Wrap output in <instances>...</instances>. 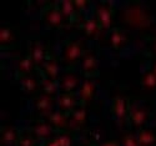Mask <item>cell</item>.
<instances>
[{"label":"cell","instance_id":"cell-1","mask_svg":"<svg viewBox=\"0 0 156 146\" xmlns=\"http://www.w3.org/2000/svg\"><path fill=\"white\" fill-rule=\"evenodd\" d=\"M120 23L129 29L135 30H146L150 29L154 24L152 15L145 9L140 3H130L121 10V14L119 16Z\"/></svg>","mask_w":156,"mask_h":146},{"label":"cell","instance_id":"cell-2","mask_svg":"<svg viewBox=\"0 0 156 146\" xmlns=\"http://www.w3.org/2000/svg\"><path fill=\"white\" fill-rule=\"evenodd\" d=\"M85 43L80 39H69L64 43L61 52V62L66 70H73L85 52Z\"/></svg>","mask_w":156,"mask_h":146},{"label":"cell","instance_id":"cell-3","mask_svg":"<svg viewBox=\"0 0 156 146\" xmlns=\"http://www.w3.org/2000/svg\"><path fill=\"white\" fill-rule=\"evenodd\" d=\"M41 21L50 29H61L68 24L65 20L61 9L59 6V3H46L40 12Z\"/></svg>","mask_w":156,"mask_h":146},{"label":"cell","instance_id":"cell-4","mask_svg":"<svg viewBox=\"0 0 156 146\" xmlns=\"http://www.w3.org/2000/svg\"><path fill=\"white\" fill-rule=\"evenodd\" d=\"M116 15L115 4L111 2H101L95 6V19L101 31H108L114 28V19Z\"/></svg>","mask_w":156,"mask_h":146},{"label":"cell","instance_id":"cell-5","mask_svg":"<svg viewBox=\"0 0 156 146\" xmlns=\"http://www.w3.org/2000/svg\"><path fill=\"white\" fill-rule=\"evenodd\" d=\"M28 130L34 135L35 139H37L41 142L56 136V131L51 127V125L46 120H44V119H35V120H33V123L29 125Z\"/></svg>","mask_w":156,"mask_h":146},{"label":"cell","instance_id":"cell-6","mask_svg":"<svg viewBox=\"0 0 156 146\" xmlns=\"http://www.w3.org/2000/svg\"><path fill=\"white\" fill-rule=\"evenodd\" d=\"M81 74L86 79H94L99 76V61L96 54L90 49L85 50L81 58Z\"/></svg>","mask_w":156,"mask_h":146},{"label":"cell","instance_id":"cell-7","mask_svg":"<svg viewBox=\"0 0 156 146\" xmlns=\"http://www.w3.org/2000/svg\"><path fill=\"white\" fill-rule=\"evenodd\" d=\"M81 77L73 70H66L59 79V89L61 92H75L81 86Z\"/></svg>","mask_w":156,"mask_h":146},{"label":"cell","instance_id":"cell-8","mask_svg":"<svg viewBox=\"0 0 156 146\" xmlns=\"http://www.w3.org/2000/svg\"><path fill=\"white\" fill-rule=\"evenodd\" d=\"M45 120L56 131V134L58 132H62V131H71L70 116L65 112H61L59 110L53 111L48 116H45Z\"/></svg>","mask_w":156,"mask_h":146},{"label":"cell","instance_id":"cell-9","mask_svg":"<svg viewBox=\"0 0 156 146\" xmlns=\"http://www.w3.org/2000/svg\"><path fill=\"white\" fill-rule=\"evenodd\" d=\"M79 105H80L79 98L76 96L75 92H60L58 95L56 106H58V110L61 112L70 115Z\"/></svg>","mask_w":156,"mask_h":146},{"label":"cell","instance_id":"cell-10","mask_svg":"<svg viewBox=\"0 0 156 146\" xmlns=\"http://www.w3.org/2000/svg\"><path fill=\"white\" fill-rule=\"evenodd\" d=\"M110 112L120 124H122L129 117V112H130L129 101L122 96H115L111 101Z\"/></svg>","mask_w":156,"mask_h":146},{"label":"cell","instance_id":"cell-11","mask_svg":"<svg viewBox=\"0 0 156 146\" xmlns=\"http://www.w3.org/2000/svg\"><path fill=\"white\" fill-rule=\"evenodd\" d=\"M29 51H30V54L33 56V60L35 62V66H36V70L39 71L41 68H43V65L45 64L49 54H50V50L41 43V41H39V40H34L31 41L30 44V48H29Z\"/></svg>","mask_w":156,"mask_h":146},{"label":"cell","instance_id":"cell-12","mask_svg":"<svg viewBox=\"0 0 156 146\" xmlns=\"http://www.w3.org/2000/svg\"><path fill=\"white\" fill-rule=\"evenodd\" d=\"M39 73L41 74V76L51 79V80H54V81H59V79H60L59 58L50 52L46 61H45V64L43 65V68L39 70Z\"/></svg>","mask_w":156,"mask_h":146},{"label":"cell","instance_id":"cell-13","mask_svg":"<svg viewBox=\"0 0 156 146\" xmlns=\"http://www.w3.org/2000/svg\"><path fill=\"white\" fill-rule=\"evenodd\" d=\"M34 71H37V70H36V66H35V62L33 60L30 51L28 50V52L19 60V62L16 65L15 79L16 80H21V79L27 77L29 75H33Z\"/></svg>","mask_w":156,"mask_h":146},{"label":"cell","instance_id":"cell-14","mask_svg":"<svg viewBox=\"0 0 156 146\" xmlns=\"http://www.w3.org/2000/svg\"><path fill=\"white\" fill-rule=\"evenodd\" d=\"M58 99L55 96H49L45 94H41L34 99V106L35 110L37 111V114L40 116H48L49 114H51L54 111V108L56 105Z\"/></svg>","mask_w":156,"mask_h":146},{"label":"cell","instance_id":"cell-15","mask_svg":"<svg viewBox=\"0 0 156 146\" xmlns=\"http://www.w3.org/2000/svg\"><path fill=\"white\" fill-rule=\"evenodd\" d=\"M129 44V36L127 34L121 29L115 26L110 30V35H109V45L112 50L115 51H121L122 49H125V46Z\"/></svg>","mask_w":156,"mask_h":146},{"label":"cell","instance_id":"cell-16","mask_svg":"<svg viewBox=\"0 0 156 146\" xmlns=\"http://www.w3.org/2000/svg\"><path fill=\"white\" fill-rule=\"evenodd\" d=\"M96 95V84L93 81V79H85L79 89V102L80 105L85 106L86 104L91 102Z\"/></svg>","mask_w":156,"mask_h":146},{"label":"cell","instance_id":"cell-17","mask_svg":"<svg viewBox=\"0 0 156 146\" xmlns=\"http://www.w3.org/2000/svg\"><path fill=\"white\" fill-rule=\"evenodd\" d=\"M69 116H70L71 131L83 130L86 126V123H87V111H86L85 106L79 105Z\"/></svg>","mask_w":156,"mask_h":146},{"label":"cell","instance_id":"cell-18","mask_svg":"<svg viewBox=\"0 0 156 146\" xmlns=\"http://www.w3.org/2000/svg\"><path fill=\"white\" fill-rule=\"evenodd\" d=\"M129 121L135 129H142L150 119V111L146 108H136L130 110L129 112Z\"/></svg>","mask_w":156,"mask_h":146},{"label":"cell","instance_id":"cell-19","mask_svg":"<svg viewBox=\"0 0 156 146\" xmlns=\"http://www.w3.org/2000/svg\"><path fill=\"white\" fill-rule=\"evenodd\" d=\"M59 6L61 9V12L65 20L68 21V24H75V23L81 21V14L74 6L73 0H62V2H59Z\"/></svg>","mask_w":156,"mask_h":146},{"label":"cell","instance_id":"cell-20","mask_svg":"<svg viewBox=\"0 0 156 146\" xmlns=\"http://www.w3.org/2000/svg\"><path fill=\"white\" fill-rule=\"evenodd\" d=\"M80 29L85 34V36L90 40H95L101 34V29L95 18H86L80 21Z\"/></svg>","mask_w":156,"mask_h":146},{"label":"cell","instance_id":"cell-21","mask_svg":"<svg viewBox=\"0 0 156 146\" xmlns=\"http://www.w3.org/2000/svg\"><path fill=\"white\" fill-rule=\"evenodd\" d=\"M20 135V130L12 125H4L2 127L0 141L3 146H15Z\"/></svg>","mask_w":156,"mask_h":146},{"label":"cell","instance_id":"cell-22","mask_svg":"<svg viewBox=\"0 0 156 146\" xmlns=\"http://www.w3.org/2000/svg\"><path fill=\"white\" fill-rule=\"evenodd\" d=\"M18 41V35L14 30V28L11 26H3L2 30H0V45L2 49H5L8 46L12 48Z\"/></svg>","mask_w":156,"mask_h":146},{"label":"cell","instance_id":"cell-23","mask_svg":"<svg viewBox=\"0 0 156 146\" xmlns=\"http://www.w3.org/2000/svg\"><path fill=\"white\" fill-rule=\"evenodd\" d=\"M137 140L140 146H154L156 144V132L151 129L142 127L137 132Z\"/></svg>","mask_w":156,"mask_h":146},{"label":"cell","instance_id":"cell-24","mask_svg":"<svg viewBox=\"0 0 156 146\" xmlns=\"http://www.w3.org/2000/svg\"><path fill=\"white\" fill-rule=\"evenodd\" d=\"M40 87L43 94L49 95V96H55L58 95L59 92V81H54L51 79H48L45 76H41V80H40Z\"/></svg>","mask_w":156,"mask_h":146},{"label":"cell","instance_id":"cell-25","mask_svg":"<svg viewBox=\"0 0 156 146\" xmlns=\"http://www.w3.org/2000/svg\"><path fill=\"white\" fill-rule=\"evenodd\" d=\"M20 85H21V90L25 91L29 95L35 94V92L39 90V87H40V83H39V80L34 75H29L27 77L21 79Z\"/></svg>","mask_w":156,"mask_h":146},{"label":"cell","instance_id":"cell-26","mask_svg":"<svg viewBox=\"0 0 156 146\" xmlns=\"http://www.w3.org/2000/svg\"><path fill=\"white\" fill-rule=\"evenodd\" d=\"M140 84H141V86L144 90L155 91L156 90V74L151 69L146 70L144 74L141 75Z\"/></svg>","mask_w":156,"mask_h":146},{"label":"cell","instance_id":"cell-27","mask_svg":"<svg viewBox=\"0 0 156 146\" xmlns=\"http://www.w3.org/2000/svg\"><path fill=\"white\" fill-rule=\"evenodd\" d=\"M39 142L40 141L35 139L34 135L28 129H23L20 130V135H19V139L15 146H37Z\"/></svg>","mask_w":156,"mask_h":146},{"label":"cell","instance_id":"cell-28","mask_svg":"<svg viewBox=\"0 0 156 146\" xmlns=\"http://www.w3.org/2000/svg\"><path fill=\"white\" fill-rule=\"evenodd\" d=\"M56 137H58V140H59L60 146H73L74 131H62V132H58Z\"/></svg>","mask_w":156,"mask_h":146},{"label":"cell","instance_id":"cell-29","mask_svg":"<svg viewBox=\"0 0 156 146\" xmlns=\"http://www.w3.org/2000/svg\"><path fill=\"white\" fill-rule=\"evenodd\" d=\"M122 146H140L139 144V140H137V136H135L134 134H124L122 135V142H121Z\"/></svg>","mask_w":156,"mask_h":146},{"label":"cell","instance_id":"cell-30","mask_svg":"<svg viewBox=\"0 0 156 146\" xmlns=\"http://www.w3.org/2000/svg\"><path fill=\"white\" fill-rule=\"evenodd\" d=\"M73 3H74V6L76 8V10L79 11L80 14H83V11H85L90 5L89 0H73Z\"/></svg>","mask_w":156,"mask_h":146},{"label":"cell","instance_id":"cell-31","mask_svg":"<svg viewBox=\"0 0 156 146\" xmlns=\"http://www.w3.org/2000/svg\"><path fill=\"white\" fill-rule=\"evenodd\" d=\"M100 146H122L121 142L119 140H116V139H110V140H106V141H104Z\"/></svg>","mask_w":156,"mask_h":146},{"label":"cell","instance_id":"cell-32","mask_svg":"<svg viewBox=\"0 0 156 146\" xmlns=\"http://www.w3.org/2000/svg\"><path fill=\"white\" fill-rule=\"evenodd\" d=\"M43 146H60V144H59L58 137L54 136V137H51V139L44 141V142H43Z\"/></svg>","mask_w":156,"mask_h":146},{"label":"cell","instance_id":"cell-33","mask_svg":"<svg viewBox=\"0 0 156 146\" xmlns=\"http://www.w3.org/2000/svg\"><path fill=\"white\" fill-rule=\"evenodd\" d=\"M151 49L154 51V54L156 55V39H154V40L151 41Z\"/></svg>","mask_w":156,"mask_h":146},{"label":"cell","instance_id":"cell-34","mask_svg":"<svg viewBox=\"0 0 156 146\" xmlns=\"http://www.w3.org/2000/svg\"><path fill=\"white\" fill-rule=\"evenodd\" d=\"M151 70H152V71H154V73L156 74V59H155V60H154V62H152V66H151Z\"/></svg>","mask_w":156,"mask_h":146},{"label":"cell","instance_id":"cell-35","mask_svg":"<svg viewBox=\"0 0 156 146\" xmlns=\"http://www.w3.org/2000/svg\"><path fill=\"white\" fill-rule=\"evenodd\" d=\"M83 146H94V145H91V144H86V145H83Z\"/></svg>","mask_w":156,"mask_h":146},{"label":"cell","instance_id":"cell-36","mask_svg":"<svg viewBox=\"0 0 156 146\" xmlns=\"http://www.w3.org/2000/svg\"><path fill=\"white\" fill-rule=\"evenodd\" d=\"M37 146H43V144H41V145H37Z\"/></svg>","mask_w":156,"mask_h":146}]
</instances>
